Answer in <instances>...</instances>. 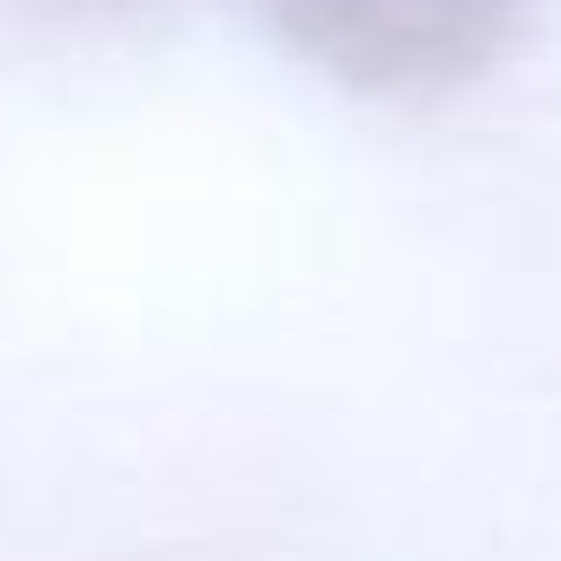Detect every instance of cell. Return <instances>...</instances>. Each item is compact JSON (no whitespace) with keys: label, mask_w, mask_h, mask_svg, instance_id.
<instances>
[{"label":"cell","mask_w":561,"mask_h":561,"mask_svg":"<svg viewBox=\"0 0 561 561\" xmlns=\"http://www.w3.org/2000/svg\"><path fill=\"white\" fill-rule=\"evenodd\" d=\"M26 9H53V18H96V9H131V0H26Z\"/></svg>","instance_id":"cell-2"},{"label":"cell","mask_w":561,"mask_h":561,"mask_svg":"<svg viewBox=\"0 0 561 561\" xmlns=\"http://www.w3.org/2000/svg\"><path fill=\"white\" fill-rule=\"evenodd\" d=\"M543 0H254L263 35L342 96L421 105L491 79Z\"/></svg>","instance_id":"cell-1"}]
</instances>
